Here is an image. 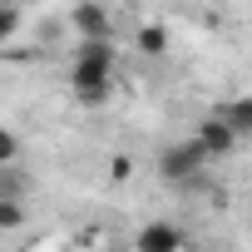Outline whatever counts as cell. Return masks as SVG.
<instances>
[{
	"label": "cell",
	"mask_w": 252,
	"mask_h": 252,
	"mask_svg": "<svg viewBox=\"0 0 252 252\" xmlns=\"http://www.w3.org/2000/svg\"><path fill=\"white\" fill-rule=\"evenodd\" d=\"M119 79V45L114 40H79L69 55V89L84 109H99L114 99Z\"/></svg>",
	"instance_id": "cell-1"
},
{
	"label": "cell",
	"mask_w": 252,
	"mask_h": 252,
	"mask_svg": "<svg viewBox=\"0 0 252 252\" xmlns=\"http://www.w3.org/2000/svg\"><path fill=\"white\" fill-rule=\"evenodd\" d=\"M208 173V154L198 149V139L188 134V139H178V144H168L163 154H158V178L163 183H173V188H183V183H198Z\"/></svg>",
	"instance_id": "cell-2"
},
{
	"label": "cell",
	"mask_w": 252,
	"mask_h": 252,
	"mask_svg": "<svg viewBox=\"0 0 252 252\" xmlns=\"http://www.w3.org/2000/svg\"><path fill=\"white\" fill-rule=\"evenodd\" d=\"M193 139H198V149L208 154V163H218V158H227V154H232V149L242 144V139H237V134L227 129V124H222V114H218V109L198 119V129H193Z\"/></svg>",
	"instance_id": "cell-3"
},
{
	"label": "cell",
	"mask_w": 252,
	"mask_h": 252,
	"mask_svg": "<svg viewBox=\"0 0 252 252\" xmlns=\"http://www.w3.org/2000/svg\"><path fill=\"white\" fill-rule=\"evenodd\" d=\"M134 247L139 252H183V247H193V237L173 218H158V222H149V227L134 232Z\"/></svg>",
	"instance_id": "cell-4"
},
{
	"label": "cell",
	"mask_w": 252,
	"mask_h": 252,
	"mask_svg": "<svg viewBox=\"0 0 252 252\" xmlns=\"http://www.w3.org/2000/svg\"><path fill=\"white\" fill-rule=\"evenodd\" d=\"M69 25L79 40H114V15H109L104 0H79L69 10Z\"/></svg>",
	"instance_id": "cell-5"
},
{
	"label": "cell",
	"mask_w": 252,
	"mask_h": 252,
	"mask_svg": "<svg viewBox=\"0 0 252 252\" xmlns=\"http://www.w3.org/2000/svg\"><path fill=\"white\" fill-rule=\"evenodd\" d=\"M134 55H149V60H158V55H168V30H163L158 20H149V25H139V30H134Z\"/></svg>",
	"instance_id": "cell-6"
},
{
	"label": "cell",
	"mask_w": 252,
	"mask_h": 252,
	"mask_svg": "<svg viewBox=\"0 0 252 252\" xmlns=\"http://www.w3.org/2000/svg\"><path fill=\"white\" fill-rule=\"evenodd\" d=\"M218 114H222V124H227L237 139H247V134H252V99H232V104H222Z\"/></svg>",
	"instance_id": "cell-7"
},
{
	"label": "cell",
	"mask_w": 252,
	"mask_h": 252,
	"mask_svg": "<svg viewBox=\"0 0 252 252\" xmlns=\"http://www.w3.org/2000/svg\"><path fill=\"white\" fill-rule=\"evenodd\" d=\"M25 25V10H20V0H0V45H10Z\"/></svg>",
	"instance_id": "cell-8"
},
{
	"label": "cell",
	"mask_w": 252,
	"mask_h": 252,
	"mask_svg": "<svg viewBox=\"0 0 252 252\" xmlns=\"http://www.w3.org/2000/svg\"><path fill=\"white\" fill-rule=\"evenodd\" d=\"M25 222V198H0V232H15Z\"/></svg>",
	"instance_id": "cell-9"
},
{
	"label": "cell",
	"mask_w": 252,
	"mask_h": 252,
	"mask_svg": "<svg viewBox=\"0 0 252 252\" xmlns=\"http://www.w3.org/2000/svg\"><path fill=\"white\" fill-rule=\"evenodd\" d=\"M20 154H25L20 134H15V129H5V124H0V163H20Z\"/></svg>",
	"instance_id": "cell-10"
},
{
	"label": "cell",
	"mask_w": 252,
	"mask_h": 252,
	"mask_svg": "<svg viewBox=\"0 0 252 252\" xmlns=\"http://www.w3.org/2000/svg\"><path fill=\"white\" fill-rule=\"evenodd\" d=\"M109 168H114V183H124V178H129V168H134V163H129V158H124V154H119V158H114Z\"/></svg>",
	"instance_id": "cell-11"
}]
</instances>
